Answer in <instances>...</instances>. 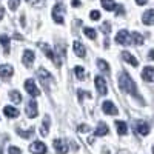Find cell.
I'll list each match as a JSON object with an SVG mask.
<instances>
[{
	"label": "cell",
	"instance_id": "cell-15",
	"mask_svg": "<svg viewBox=\"0 0 154 154\" xmlns=\"http://www.w3.org/2000/svg\"><path fill=\"white\" fill-rule=\"evenodd\" d=\"M122 59H123L125 62H128L130 65H133V66H137V65H139L137 59H136L134 56H131L130 53H128V51H123V53H122Z\"/></svg>",
	"mask_w": 154,
	"mask_h": 154
},
{
	"label": "cell",
	"instance_id": "cell-30",
	"mask_svg": "<svg viewBox=\"0 0 154 154\" xmlns=\"http://www.w3.org/2000/svg\"><path fill=\"white\" fill-rule=\"evenodd\" d=\"M9 9L11 11H16L17 8H19V3H20V0H9Z\"/></svg>",
	"mask_w": 154,
	"mask_h": 154
},
{
	"label": "cell",
	"instance_id": "cell-17",
	"mask_svg": "<svg viewBox=\"0 0 154 154\" xmlns=\"http://www.w3.org/2000/svg\"><path fill=\"white\" fill-rule=\"evenodd\" d=\"M74 53H75V56H79V57H85V46L79 40L74 42Z\"/></svg>",
	"mask_w": 154,
	"mask_h": 154
},
{
	"label": "cell",
	"instance_id": "cell-40",
	"mask_svg": "<svg viewBox=\"0 0 154 154\" xmlns=\"http://www.w3.org/2000/svg\"><path fill=\"white\" fill-rule=\"evenodd\" d=\"M0 154H3V152H2V149H0Z\"/></svg>",
	"mask_w": 154,
	"mask_h": 154
},
{
	"label": "cell",
	"instance_id": "cell-13",
	"mask_svg": "<svg viewBox=\"0 0 154 154\" xmlns=\"http://www.w3.org/2000/svg\"><path fill=\"white\" fill-rule=\"evenodd\" d=\"M14 69H12L11 65H0V77H3V79H8V77L12 75Z\"/></svg>",
	"mask_w": 154,
	"mask_h": 154
},
{
	"label": "cell",
	"instance_id": "cell-37",
	"mask_svg": "<svg viewBox=\"0 0 154 154\" xmlns=\"http://www.w3.org/2000/svg\"><path fill=\"white\" fill-rule=\"evenodd\" d=\"M136 2H137V5H145L148 0H136Z\"/></svg>",
	"mask_w": 154,
	"mask_h": 154
},
{
	"label": "cell",
	"instance_id": "cell-32",
	"mask_svg": "<svg viewBox=\"0 0 154 154\" xmlns=\"http://www.w3.org/2000/svg\"><path fill=\"white\" fill-rule=\"evenodd\" d=\"M109 31H111V25H109V22H105L103 25H102V32L109 34Z\"/></svg>",
	"mask_w": 154,
	"mask_h": 154
},
{
	"label": "cell",
	"instance_id": "cell-5",
	"mask_svg": "<svg viewBox=\"0 0 154 154\" xmlns=\"http://www.w3.org/2000/svg\"><path fill=\"white\" fill-rule=\"evenodd\" d=\"M25 89H26V93L32 97H37V96H40V89H38L34 83L32 79H28L26 82H25Z\"/></svg>",
	"mask_w": 154,
	"mask_h": 154
},
{
	"label": "cell",
	"instance_id": "cell-2",
	"mask_svg": "<svg viewBox=\"0 0 154 154\" xmlns=\"http://www.w3.org/2000/svg\"><path fill=\"white\" fill-rule=\"evenodd\" d=\"M38 48H40V49L43 51V54H45L46 57H49L51 60H53V62L56 63V66H60V65H62V62H60L59 56H56V54H54V51L51 49L46 43H42V42H40V43H38Z\"/></svg>",
	"mask_w": 154,
	"mask_h": 154
},
{
	"label": "cell",
	"instance_id": "cell-34",
	"mask_svg": "<svg viewBox=\"0 0 154 154\" xmlns=\"http://www.w3.org/2000/svg\"><path fill=\"white\" fill-rule=\"evenodd\" d=\"M89 17H91V20H99L100 19V12L99 11H91V16Z\"/></svg>",
	"mask_w": 154,
	"mask_h": 154
},
{
	"label": "cell",
	"instance_id": "cell-9",
	"mask_svg": "<svg viewBox=\"0 0 154 154\" xmlns=\"http://www.w3.org/2000/svg\"><path fill=\"white\" fill-rule=\"evenodd\" d=\"M29 151L34 152V154H46L48 148H46V145L42 143V142H34L32 145H29Z\"/></svg>",
	"mask_w": 154,
	"mask_h": 154
},
{
	"label": "cell",
	"instance_id": "cell-29",
	"mask_svg": "<svg viewBox=\"0 0 154 154\" xmlns=\"http://www.w3.org/2000/svg\"><path fill=\"white\" fill-rule=\"evenodd\" d=\"M83 32L91 38V40H96V37H97V32H96V29H93V28H83Z\"/></svg>",
	"mask_w": 154,
	"mask_h": 154
},
{
	"label": "cell",
	"instance_id": "cell-14",
	"mask_svg": "<svg viewBox=\"0 0 154 154\" xmlns=\"http://www.w3.org/2000/svg\"><path fill=\"white\" fill-rule=\"evenodd\" d=\"M22 62H23V65L29 66L31 63L34 62V53H32V51H29V49L25 51V53H23V57H22Z\"/></svg>",
	"mask_w": 154,
	"mask_h": 154
},
{
	"label": "cell",
	"instance_id": "cell-25",
	"mask_svg": "<svg viewBox=\"0 0 154 154\" xmlns=\"http://www.w3.org/2000/svg\"><path fill=\"white\" fill-rule=\"evenodd\" d=\"M0 42H2V45H3V49H5V53H9V37L6 35V34H2L0 35Z\"/></svg>",
	"mask_w": 154,
	"mask_h": 154
},
{
	"label": "cell",
	"instance_id": "cell-31",
	"mask_svg": "<svg viewBox=\"0 0 154 154\" xmlns=\"http://www.w3.org/2000/svg\"><path fill=\"white\" fill-rule=\"evenodd\" d=\"M74 72H75V75H77V79H83V77H85V71H83V68H80V66H77V68L74 69Z\"/></svg>",
	"mask_w": 154,
	"mask_h": 154
},
{
	"label": "cell",
	"instance_id": "cell-38",
	"mask_svg": "<svg viewBox=\"0 0 154 154\" xmlns=\"http://www.w3.org/2000/svg\"><path fill=\"white\" fill-rule=\"evenodd\" d=\"M3 14H5V9H3V8H0V20L3 19Z\"/></svg>",
	"mask_w": 154,
	"mask_h": 154
},
{
	"label": "cell",
	"instance_id": "cell-19",
	"mask_svg": "<svg viewBox=\"0 0 154 154\" xmlns=\"http://www.w3.org/2000/svg\"><path fill=\"white\" fill-rule=\"evenodd\" d=\"M108 125L106 123H99V126H97V130L94 131V136H106L108 134Z\"/></svg>",
	"mask_w": 154,
	"mask_h": 154
},
{
	"label": "cell",
	"instance_id": "cell-26",
	"mask_svg": "<svg viewBox=\"0 0 154 154\" xmlns=\"http://www.w3.org/2000/svg\"><path fill=\"white\" fill-rule=\"evenodd\" d=\"M48 133H49V117L46 116V117H45V120H43V123H42V130H40V134H42V136H48Z\"/></svg>",
	"mask_w": 154,
	"mask_h": 154
},
{
	"label": "cell",
	"instance_id": "cell-12",
	"mask_svg": "<svg viewBox=\"0 0 154 154\" xmlns=\"http://www.w3.org/2000/svg\"><path fill=\"white\" fill-rule=\"evenodd\" d=\"M136 130H137V133L139 134H142V136H146L148 133H149V125L146 123V122H137V125H136Z\"/></svg>",
	"mask_w": 154,
	"mask_h": 154
},
{
	"label": "cell",
	"instance_id": "cell-22",
	"mask_svg": "<svg viewBox=\"0 0 154 154\" xmlns=\"http://www.w3.org/2000/svg\"><path fill=\"white\" fill-rule=\"evenodd\" d=\"M102 6H103V9H106V11H114L116 8H117L114 0H102Z\"/></svg>",
	"mask_w": 154,
	"mask_h": 154
},
{
	"label": "cell",
	"instance_id": "cell-11",
	"mask_svg": "<svg viewBox=\"0 0 154 154\" xmlns=\"http://www.w3.org/2000/svg\"><path fill=\"white\" fill-rule=\"evenodd\" d=\"M37 114H38L37 103H35L34 100H29L28 103H26V116H28V117H31V119H34V117H37Z\"/></svg>",
	"mask_w": 154,
	"mask_h": 154
},
{
	"label": "cell",
	"instance_id": "cell-10",
	"mask_svg": "<svg viewBox=\"0 0 154 154\" xmlns=\"http://www.w3.org/2000/svg\"><path fill=\"white\" fill-rule=\"evenodd\" d=\"M102 109H103L105 114H109V116H116V114L119 112V109L116 108L114 103H112V102H109V100L103 102V105H102Z\"/></svg>",
	"mask_w": 154,
	"mask_h": 154
},
{
	"label": "cell",
	"instance_id": "cell-21",
	"mask_svg": "<svg viewBox=\"0 0 154 154\" xmlns=\"http://www.w3.org/2000/svg\"><path fill=\"white\" fill-rule=\"evenodd\" d=\"M17 134H19L20 137H23V139H29V137L34 134V126H31L29 130H26V131H25V130H20V128H19V130H17Z\"/></svg>",
	"mask_w": 154,
	"mask_h": 154
},
{
	"label": "cell",
	"instance_id": "cell-18",
	"mask_svg": "<svg viewBox=\"0 0 154 154\" xmlns=\"http://www.w3.org/2000/svg\"><path fill=\"white\" fill-rule=\"evenodd\" d=\"M3 112H5L6 117H9V119H16L17 116H19V111L16 108H12V106H5L3 108Z\"/></svg>",
	"mask_w": 154,
	"mask_h": 154
},
{
	"label": "cell",
	"instance_id": "cell-6",
	"mask_svg": "<svg viewBox=\"0 0 154 154\" xmlns=\"http://www.w3.org/2000/svg\"><path fill=\"white\" fill-rule=\"evenodd\" d=\"M94 83H96V88L99 89L100 94H106L108 93V85H106V80L103 79V77L97 75L96 79H94Z\"/></svg>",
	"mask_w": 154,
	"mask_h": 154
},
{
	"label": "cell",
	"instance_id": "cell-39",
	"mask_svg": "<svg viewBox=\"0 0 154 154\" xmlns=\"http://www.w3.org/2000/svg\"><path fill=\"white\" fill-rule=\"evenodd\" d=\"M26 2H28V3H37L38 0H26Z\"/></svg>",
	"mask_w": 154,
	"mask_h": 154
},
{
	"label": "cell",
	"instance_id": "cell-23",
	"mask_svg": "<svg viewBox=\"0 0 154 154\" xmlns=\"http://www.w3.org/2000/svg\"><path fill=\"white\" fill-rule=\"evenodd\" d=\"M97 66H99V69L100 71H103V72H109V65H108V62L106 60H103V59H99L97 60Z\"/></svg>",
	"mask_w": 154,
	"mask_h": 154
},
{
	"label": "cell",
	"instance_id": "cell-8",
	"mask_svg": "<svg viewBox=\"0 0 154 154\" xmlns=\"http://www.w3.org/2000/svg\"><path fill=\"white\" fill-rule=\"evenodd\" d=\"M37 74H38V77H40V82H42V85H43V88L45 89H48V82L53 79V77H51V74L45 69V68H40L37 71Z\"/></svg>",
	"mask_w": 154,
	"mask_h": 154
},
{
	"label": "cell",
	"instance_id": "cell-27",
	"mask_svg": "<svg viewBox=\"0 0 154 154\" xmlns=\"http://www.w3.org/2000/svg\"><path fill=\"white\" fill-rule=\"evenodd\" d=\"M9 97H11V100L14 102V103H20V102H22V94L19 91H11Z\"/></svg>",
	"mask_w": 154,
	"mask_h": 154
},
{
	"label": "cell",
	"instance_id": "cell-4",
	"mask_svg": "<svg viewBox=\"0 0 154 154\" xmlns=\"http://www.w3.org/2000/svg\"><path fill=\"white\" fill-rule=\"evenodd\" d=\"M116 42H117L119 45H123V46L130 45V43H131V35H130V32H128L126 29L119 31L117 35H116Z\"/></svg>",
	"mask_w": 154,
	"mask_h": 154
},
{
	"label": "cell",
	"instance_id": "cell-3",
	"mask_svg": "<svg viewBox=\"0 0 154 154\" xmlns=\"http://www.w3.org/2000/svg\"><path fill=\"white\" fill-rule=\"evenodd\" d=\"M63 11H65V6H63L62 3H57L53 8V19L59 25H63Z\"/></svg>",
	"mask_w": 154,
	"mask_h": 154
},
{
	"label": "cell",
	"instance_id": "cell-36",
	"mask_svg": "<svg viewBox=\"0 0 154 154\" xmlns=\"http://www.w3.org/2000/svg\"><path fill=\"white\" fill-rule=\"evenodd\" d=\"M72 6H74V8L80 6V2H79V0H72Z\"/></svg>",
	"mask_w": 154,
	"mask_h": 154
},
{
	"label": "cell",
	"instance_id": "cell-28",
	"mask_svg": "<svg viewBox=\"0 0 154 154\" xmlns=\"http://www.w3.org/2000/svg\"><path fill=\"white\" fill-rule=\"evenodd\" d=\"M131 38H133L131 42H134L136 45H142V43H143V35H140L139 32H133Z\"/></svg>",
	"mask_w": 154,
	"mask_h": 154
},
{
	"label": "cell",
	"instance_id": "cell-33",
	"mask_svg": "<svg viewBox=\"0 0 154 154\" xmlns=\"http://www.w3.org/2000/svg\"><path fill=\"white\" fill-rule=\"evenodd\" d=\"M8 152H9V154H22L20 148H17V146H9Z\"/></svg>",
	"mask_w": 154,
	"mask_h": 154
},
{
	"label": "cell",
	"instance_id": "cell-16",
	"mask_svg": "<svg viewBox=\"0 0 154 154\" xmlns=\"http://www.w3.org/2000/svg\"><path fill=\"white\" fill-rule=\"evenodd\" d=\"M142 77H143V80H146V82H152V77H154L152 66H145L143 71H142Z\"/></svg>",
	"mask_w": 154,
	"mask_h": 154
},
{
	"label": "cell",
	"instance_id": "cell-35",
	"mask_svg": "<svg viewBox=\"0 0 154 154\" xmlns=\"http://www.w3.org/2000/svg\"><path fill=\"white\" fill-rule=\"evenodd\" d=\"M89 130H91V128H89L88 125H80L79 126V133H88Z\"/></svg>",
	"mask_w": 154,
	"mask_h": 154
},
{
	"label": "cell",
	"instance_id": "cell-1",
	"mask_svg": "<svg viewBox=\"0 0 154 154\" xmlns=\"http://www.w3.org/2000/svg\"><path fill=\"white\" fill-rule=\"evenodd\" d=\"M119 88L125 93H130L133 96H137V88H136V83L133 82V79L128 75L125 71L119 75Z\"/></svg>",
	"mask_w": 154,
	"mask_h": 154
},
{
	"label": "cell",
	"instance_id": "cell-24",
	"mask_svg": "<svg viewBox=\"0 0 154 154\" xmlns=\"http://www.w3.org/2000/svg\"><path fill=\"white\" fill-rule=\"evenodd\" d=\"M152 14H154L152 9H148L145 14H143V19L142 20H143L145 25H148V26H151V25H152Z\"/></svg>",
	"mask_w": 154,
	"mask_h": 154
},
{
	"label": "cell",
	"instance_id": "cell-20",
	"mask_svg": "<svg viewBox=\"0 0 154 154\" xmlns=\"http://www.w3.org/2000/svg\"><path fill=\"white\" fill-rule=\"evenodd\" d=\"M116 128H117V133L120 134V136H125L126 133H128V126H126V123L125 122H116Z\"/></svg>",
	"mask_w": 154,
	"mask_h": 154
},
{
	"label": "cell",
	"instance_id": "cell-7",
	"mask_svg": "<svg viewBox=\"0 0 154 154\" xmlns=\"http://www.w3.org/2000/svg\"><path fill=\"white\" fill-rule=\"evenodd\" d=\"M53 145H54V149H56V152H57V154H66V152H68V145H66L65 140H62V139H56Z\"/></svg>",
	"mask_w": 154,
	"mask_h": 154
}]
</instances>
